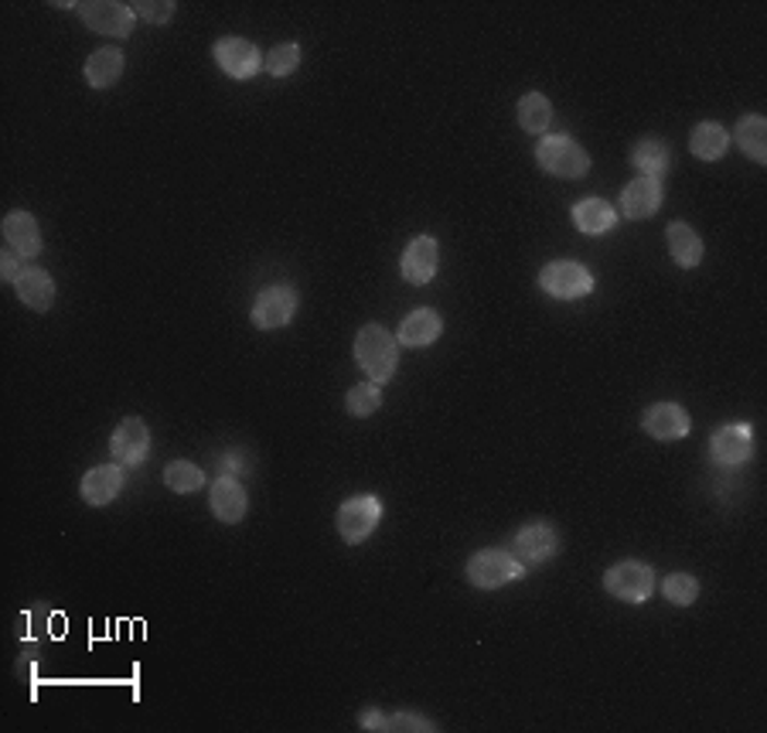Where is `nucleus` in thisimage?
Segmentation results:
<instances>
[{"label": "nucleus", "mask_w": 767, "mask_h": 733, "mask_svg": "<svg viewBox=\"0 0 767 733\" xmlns=\"http://www.w3.org/2000/svg\"><path fill=\"white\" fill-rule=\"evenodd\" d=\"M123 492V468L120 464H99L93 471H85V477L79 482V495L85 505L93 509H103L113 498Z\"/></svg>", "instance_id": "nucleus-17"}, {"label": "nucleus", "mask_w": 767, "mask_h": 733, "mask_svg": "<svg viewBox=\"0 0 767 733\" xmlns=\"http://www.w3.org/2000/svg\"><path fill=\"white\" fill-rule=\"evenodd\" d=\"M133 14L151 21V24H164V21L175 17V4H170V0H157V4H151V0H137Z\"/></svg>", "instance_id": "nucleus-32"}, {"label": "nucleus", "mask_w": 767, "mask_h": 733, "mask_svg": "<svg viewBox=\"0 0 767 733\" xmlns=\"http://www.w3.org/2000/svg\"><path fill=\"white\" fill-rule=\"evenodd\" d=\"M355 362L358 369L368 376V382L386 386L396 369H400V342L389 334V328L382 324H362L355 334Z\"/></svg>", "instance_id": "nucleus-1"}, {"label": "nucleus", "mask_w": 767, "mask_h": 733, "mask_svg": "<svg viewBox=\"0 0 767 733\" xmlns=\"http://www.w3.org/2000/svg\"><path fill=\"white\" fill-rule=\"evenodd\" d=\"M624 218L632 222H645L662 209V181H651V178H635L632 185H624L621 199H617Z\"/></svg>", "instance_id": "nucleus-15"}, {"label": "nucleus", "mask_w": 767, "mask_h": 733, "mask_svg": "<svg viewBox=\"0 0 767 733\" xmlns=\"http://www.w3.org/2000/svg\"><path fill=\"white\" fill-rule=\"evenodd\" d=\"M297 291L291 284H270L263 287L260 294H256L252 300V324L260 328V331H280V328H287L297 315Z\"/></svg>", "instance_id": "nucleus-7"}, {"label": "nucleus", "mask_w": 767, "mask_h": 733, "mask_svg": "<svg viewBox=\"0 0 767 733\" xmlns=\"http://www.w3.org/2000/svg\"><path fill=\"white\" fill-rule=\"evenodd\" d=\"M662 598L675 607H689L699 598V580L693 574H669L662 580Z\"/></svg>", "instance_id": "nucleus-31"}, {"label": "nucleus", "mask_w": 767, "mask_h": 733, "mask_svg": "<svg viewBox=\"0 0 767 733\" xmlns=\"http://www.w3.org/2000/svg\"><path fill=\"white\" fill-rule=\"evenodd\" d=\"M386 730H423V733H434L437 723H430L423 713H392V717H386Z\"/></svg>", "instance_id": "nucleus-33"}, {"label": "nucleus", "mask_w": 767, "mask_h": 733, "mask_svg": "<svg viewBox=\"0 0 767 733\" xmlns=\"http://www.w3.org/2000/svg\"><path fill=\"white\" fill-rule=\"evenodd\" d=\"M665 243H669V257L675 260V267L682 270H696L703 263V239L699 233L693 229V225L686 222H669V229H665Z\"/></svg>", "instance_id": "nucleus-22"}, {"label": "nucleus", "mask_w": 767, "mask_h": 733, "mask_svg": "<svg viewBox=\"0 0 767 733\" xmlns=\"http://www.w3.org/2000/svg\"><path fill=\"white\" fill-rule=\"evenodd\" d=\"M379 406H382V386H376V382H358V386L349 389V397H345V410L355 419L379 413Z\"/></svg>", "instance_id": "nucleus-29"}, {"label": "nucleus", "mask_w": 767, "mask_h": 733, "mask_svg": "<svg viewBox=\"0 0 767 733\" xmlns=\"http://www.w3.org/2000/svg\"><path fill=\"white\" fill-rule=\"evenodd\" d=\"M109 454H113V464H120V468H140V464H144L148 454H151L148 423L140 416H127L109 437Z\"/></svg>", "instance_id": "nucleus-10"}, {"label": "nucleus", "mask_w": 767, "mask_h": 733, "mask_svg": "<svg viewBox=\"0 0 767 733\" xmlns=\"http://www.w3.org/2000/svg\"><path fill=\"white\" fill-rule=\"evenodd\" d=\"M212 59H215V66L229 75V79H252L256 72L263 69V51L256 48L252 42H246V38H219L215 45H212Z\"/></svg>", "instance_id": "nucleus-11"}, {"label": "nucleus", "mask_w": 767, "mask_h": 733, "mask_svg": "<svg viewBox=\"0 0 767 733\" xmlns=\"http://www.w3.org/2000/svg\"><path fill=\"white\" fill-rule=\"evenodd\" d=\"M440 334H444V318L434 307H416L413 315L403 318L400 331H396V342L406 348H426V345H434Z\"/></svg>", "instance_id": "nucleus-19"}, {"label": "nucleus", "mask_w": 767, "mask_h": 733, "mask_svg": "<svg viewBox=\"0 0 767 733\" xmlns=\"http://www.w3.org/2000/svg\"><path fill=\"white\" fill-rule=\"evenodd\" d=\"M209 505H212V516L222 525H236L249 512V495L236 477H215L212 492H209Z\"/></svg>", "instance_id": "nucleus-16"}, {"label": "nucleus", "mask_w": 767, "mask_h": 733, "mask_svg": "<svg viewBox=\"0 0 767 733\" xmlns=\"http://www.w3.org/2000/svg\"><path fill=\"white\" fill-rule=\"evenodd\" d=\"M508 549L522 567H543V563H550L559 553V532L543 519L526 522L516 535H511Z\"/></svg>", "instance_id": "nucleus-8"}, {"label": "nucleus", "mask_w": 767, "mask_h": 733, "mask_svg": "<svg viewBox=\"0 0 767 733\" xmlns=\"http://www.w3.org/2000/svg\"><path fill=\"white\" fill-rule=\"evenodd\" d=\"M4 239L14 252H21L24 260H35L38 252H42V229H38V218L32 212H24V209H14L4 215Z\"/></svg>", "instance_id": "nucleus-18"}, {"label": "nucleus", "mask_w": 767, "mask_h": 733, "mask_svg": "<svg viewBox=\"0 0 767 733\" xmlns=\"http://www.w3.org/2000/svg\"><path fill=\"white\" fill-rule=\"evenodd\" d=\"M522 577H526V567L511 556V549L488 546V549H477L468 559V580L477 590H498V587H505L511 580H522Z\"/></svg>", "instance_id": "nucleus-4"}, {"label": "nucleus", "mask_w": 767, "mask_h": 733, "mask_svg": "<svg viewBox=\"0 0 767 733\" xmlns=\"http://www.w3.org/2000/svg\"><path fill=\"white\" fill-rule=\"evenodd\" d=\"M358 726L362 730H386V713L382 710H362L358 713Z\"/></svg>", "instance_id": "nucleus-35"}, {"label": "nucleus", "mask_w": 767, "mask_h": 733, "mask_svg": "<svg viewBox=\"0 0 767 733\" xmlns=\"http://www.w3.org/2000/svg\"><path fill=\"white\" fill-rule=\"evenodd\" d=\"M14 291H17V300H21L24 307H32L35 315L51 311V304H55V280H51V273H48V270H42V267H27V270L17 276Z\"/></svg>", "instance_id": "nucleus-20"}, {"label": "nucleus", "mask_w": 767, "mask_h": 733, "mask_svg": "<svg viewBox=\"0 0 767 733\" xmlns=\"http://www.w3.org/2000/svg\"><path fill=\"white\" fill-rule=\"evenodd\" d=\"M21 260L24 257H21V252H14V249L0 257V273H4V280H11V284H17V276L27 270V267H21Z\"/></svg>", "instance_id": "nucleus-34"}, {"label": "nucleus", "mask_w": 767, "mask_h": 733, "mask_svg": "<svg viewBox=\"0 0 767 733\" xmlns=\"http://www.w3.org/2000/svg\"><path fill=\"white\" fill-rule=\"evenodd\" d=\"M709 454L723 468H741L754 458V430L751 423H723L709 437Z\"/></svg>", "instance_id": "nucleus-12"}, {"label": "nucleus", "mask_w": 767, "mask_h": 733, "mask_svg": "<svg viewBox=\"0 0 767 733\" xmlns=\"http://www.w3.org/2000/svg\"><path fill=\"white\" fill-rule=\"evenodd\" d=\"M733 137L754 164H767V120L760 117V113H747V117H741Z\"/></svg>", "instance_id": "nucleus-26"}, {"label": "nucleus", "mask_w": 767, "mask_h": 733, "mask_svg": "<svg viewBox=\"0 0 767 733\" xmlns=\"http://www.w3.org/2000/svg\"><path fill=\"white\" fill-rule=\"evenodd\" d=\"M632 161L641 172V178H651V181H662L672 167V151L662 137H641L638 144L632 147Z\"/></svg>", "instance_id": "nucleus-23"}, {"label": "nucleus", "mask_w": 767, "mask_h": 733, "mask_svg": "<svg viewBox=\"0 0 767 733\" xmlns=\"http://www.w3.org/2000/svg\"><path fill=\"white\" fill-rule=\"evenodd\" d=\"M656 587H659L656 570L641 559H621L611 570H604V590L624 604H645L656 594Z\"/></svg>", "instance_id": "nucleus-3"}, {"label": "nucleus", "mask_w": 767, "mask_h": 733, "mask_svg": "<svg viewBox=\"0 0 767 733\" xmlns=\"http://www.w3.org/2000/svg\"><path fill=\"white\" fill-rule=\"evenodd\" d=\"M440 270V243L434 236H416L400 257V273L406 284L426 287Z\"/></svg>", "instance_id": "nucleus-13"}, {"label": "nucleus", "mask_w": 767, "mask_h": 733, "mask_svg": "<svg viewBox=\"0 0 767 733\" xmlns=\"http://www.w3.org/2000/svg\"><path fill=\"white\" fill-rule=\"evenodd\" d=\"M164 485L170 492H178V495H191V492H198V488L205 485V474H202V468L191 464V461H170L164 468Z\"/></svg>", "instance_id": "nucleus-28"}, {"label": "nucleus", "mask_w": 767, "mask_h": 733, "mask_svg": "<svg viewBox=\"0 0 767 733\" xmlns=\"http://www.w3.org/2000/svg\"><path fill=\"white\" fill-rule=\"evenodd\" d=\"M127 69V59H123V51L120 48H113V45H103L96 48L90 59H85V82H90L93 90H109V86H117L120 75Z\"/></svg>", "instance_id": "nucleus-21"}, {"label": "nucleus", "mask_w": 767, "mask_h": 733, "mask_svg": "<svg viewBox=\"0 0 767 733\" xmlns=\"http://www.w3.org/2000/svg\"><path fill=\"white\" fill-rule=\"evenodd\" d=\"M689 151L699 161H720L730 151V133L723 123L717 120H703L693 133H689Z\"/></svg>", "instance_id": "nucleus-25"}, {"label": "nucleus", "mask_w": 767, "mask_h": 733, "mask_svg": "<svg viewBox=\"0 0 767 733\" xmlns=\"http://www.w3.org/2000/svg\"><path fill=\"white\" fill-rule=\"evenodd\" d=\"M539 287L556 300H580V297L593 294L597 280L587 267H580L574 260H556V263H546L543 270H539Z\"/></svg>", "instance_id": "nucleus-6"}, {"label": "nucleus", "mask_w": 767, "mask_h": 733, "mask_svg": "<svg viewBox=\"0 0 767 733\" xmlns=\"http://www.w3.org/2000/svg\"><path fill=\"white\" fill-rule=\"evenodd\" d=\"M535 164L553 178L580 181L590 172V154L566 133H543L535 144Z\"/></svg>", "instance_id": "nucleus-2"}, {"label": "nucleus", "mask_w": 767, "mask_h": 733, "mask_svg": "<svg viewBox=\"0 0 767 733\" xmlns=\"http://www.w3.org/2000/svg\"><path fill=\"white\" fill-rule=\"evenodd\" d=\"M263 69L273 75V79H287L300 69V45L297 42H283V45H273L267 55H263Z\"/></svg>", "instance_id": "nucleus-30"}, {"label": "nucleus", "mask_w": 767, "mask_h": 733, "mask_svg": "<svg viewBox=\"0 0 767 733\" xmlns=\"http://www.w3.org/2000/svg\"><path fill=\"white\" fill-rule=\"evenodd\" d=\"M516 113H519V127L532 137H543L553 123V103L543 93H526Z\"/></svg>", "instance_id": "nucleus-27"}, {"label": "nucleus", "mask_w": 767, "mask_h": 733, "mask_svg": "<svg viewBox=\"0 0 767 733\" xmlns=\"http://www.w3.org/2000/svg\"><path fill=\"white\" fill-rule=\"evenodd\" d=\"M382 519V501L376 495H352L341 501V509L334 516V529L349 546H362L368 535L376 532Z\"/></svg>", "instance_id": "nucleus-5"}, {"label": "nucleus", "mask_w": 767, "mask_h": 733, "mask_svg": "<svg viewBox=\"0 0 767 733\" xmlns=\"http://www.w3.org/2000/svg\"><path fill=\"white\" fill-rule=\"evenodd\" d=\"M641 430L651 440L672 444V440H682V437L693 430V419H689V413L682 410L678 403H651L641 413Z\"/></svg>", "instance_id": "nucleus-14"}, {"label": "nucleus", "mask_w": 767, "mask_h": 733, "mask_svg": "<svg viewBox=\"0 0 767 733\" xmlns=\"http://www.w3.org/2000/svg\"><path fill=\"white\" fill-rule=\"evenodd\" d=\"M75 11L85 27H93L103 38H127L137 24L133 4H120V0H90V4H75Z\"/></svg>", "instance_id": "nucleus-9"}, {"label": "nucleus", "mask_w": 767, "mask_h": 733, "mask_svg": "<svg viewBox=\"0 0 767 733\" xmlns=\"http://www.w3.org/2000/svg\"><path fill=\"white\" fill-rule=\"evenodd\" d=\"M574 225L583 236H607L617 225V209L604 199H583L574 205Z\"/></svg>", "instance_id": "nucleus-24"}]
</instances>
